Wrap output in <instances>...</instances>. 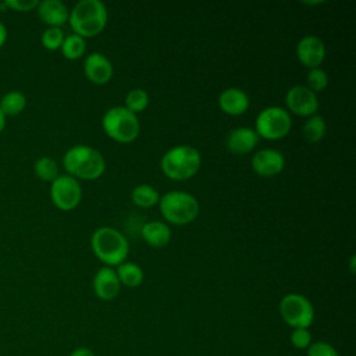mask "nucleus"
Segmentation results:
<instances>
[{
  "instance_id": "nucleus-8",
  "label": "nucleus",
  "mask_w": 356,
  "mask_h": 356,
  "mask_svg": "<svg viewBox=\"0 0 356 356\" xmlns=\"http://www.w3.org/2000/svg\"><path fill=\"white\" fill-rule=\"evenodd\" d=\"M282 320L292 328H309L314 320V307L312 302L300 293H286L278 306Z\"/></svg>"
},
{
  "instance_id": "nucleus-17",
  "label": "nucleus",
  "mask_w": 356,
  "mask_h": 356,
  "mask_svg": "<svg viewBox=\"0 0 356 356\" xmlns=\"http://www.w3.org/2000/svg\"><path fill=\"white\" fill-rule=\"evenodd\" d=\"M250 100L245 90L227 88L218 96V107L228 115H241L249 108Z\"/></svg>"
},
{
  "instance_id": "nucleus-14",
  "label": "nucleus",
  "mask_w": 356,
  "mask_h": 356,
  "mask_svg": "<svg viewBox=\"0 0 356 356\" xmlns=\"http://www.w3.org/2000/svg\"><path fill=\"white\" fill-rule=\"evenodd\" d=\"M93 291L102 300H113L121 288L117 273L111 267H100L93 277Z\"/></svg>"
},
{
  "instance_id": "nucleus-21",
  "label": "nucleus",
  "mask_w": 356,
  "mask_h": 356,
  "mask_svg": "<svg viewBox=\"0 0 356 356\" xmlns=\"http://www.w3.org/2000/svg\"><path fill=\"white\" fill-rule=\"evenodd\" d=\"M159 192L152 185L147 184H140L135 186L131 192V200L138 207H152L159 203Z\"/></svg>"
},
{
  "instance_id": "nucleus-32",
  "label": "nucleus",
  "mask_w": 356,
  "mask_h": 356,
  "mask_svg": "<svg viewBox=\"0 0 356 356\" xmlns=\"http://www.w3.org/2000/svg\"><path fill=\"white\" fill-rule=\"evenodd\" d=\"M7 36H8V32H7V28L6 25L0 21V47H3L7 42Z\"/></svg>"
},
{
  "instance_id": "nucleus-4",
  "label": "nucleus",
  "mask_w": 356,
  "mask_h": 356,
  "mask_svg": "<svg viewBox=\"0 0 356 356\" xmlns=\"http://www.w3.org/2000/svg\"><path fill=\"white\" fill-rule=\"evenodd\" d=\"M202 156L199 150L189 145H178L168 149L160 160L164 175L174 181L192 178L200 168Z\"/></svg>"
},
{
  "instance_id": "nucleus-25",
  "label": "nucleus",
  "mask_w": 356,
  "mask_h": 356,
  "mask_svg": "<svg viewBox=\"0 0 356 356\" xmlns=\"http://www.w3.org/2000/svg\"><path fill=\"white\" fill-rule=\"evenodd\" d=\"M149 104V95L140 89V88H135L131 89L127 96H125V108L129 110L134 114H138L140 111H143Z\"/></svg>"
},
{
  "instance_id": "nucleus-11",
  "label": "nucleus",
  "mask_w": 356,
  "mask_h": 356,
  "mask_svg": "<svg viewBox=\"0 0 356 356\" xmlns=\"http://www.w3.org/2000/svg\"><path fill=\"white\" fill-rule=\"evenodd\" d=\"M296 57L309 70L318 68L325 58V44L318 36L306 35L296 44Z\"/></svg>"
},
{
  "instance_id": "nucleus-30",
  "label": "nucleus",
  "mask_w": 356,
  "mask_h": 356,
  "mask_svg": "<svg viewBox=\"0 0 356 356\" xmlns=\"http://www.w3.org/2000/svg\"><path fill=\"white\" fill-rule=\"evenodd\" d=\"M39 1L38 0H4L0 3L1 8H8L18 13H26L36 10Z\"/></svg>"
},
{
  "instance_id": "nucleus-5",
  "label": "nucleus",
  "mask_w": 356,
  "mask_h": 356,
  "mask_svg": "<svg viewBox=\"0 0 356 356\" xmlns=\"http://www.w3.org/2000/svg\"><path fill=\"white\" fill-rule=\"evenodd\" d=\"M159 209L167 222L186 225L192 222L200 210L197 199L184 191H170L159 199Z\"/></svg>"
},
{
  "instance_id": "nucleus-16",
  "label": "nucleus",
  "mask_w": 356,
  "mask_h": 356,
  "mask_svg": "<svg viewBox=\"0 0 356 356\" xmlns=\"http://www.w3.org/2000/svg\"><path fill=\"white\" fill-rule=\"evenodd\" d=\"M38 17L49 26L61 28L65 22H68L70 10L60 0H43L39 1L36 7Z\"/></svg>"
},
{
  "instance_id": "nucleus-12",
  "label": "nucleus",
  "mask_w": 356,
  "mask_h": 356,
  "mask_svg": "<svg viewBox=\"0 0 356 356\" xmlns=\"http://www.w3.org/2000/svg\"><path fill=\"white\" fill-rule=\"evenodd\" d=\"M253 171L260 177H274L284 170L285 157L277 149H261L252 156Z\"/></svg>"
},
{
  "instance_id": "nucleus-22",
  "label": "nucleus",
  "mask_w": 356,
  "mask_h": 356,
  "mask_svg": "<svg viewBox=\"0 0 356 356\" xmlns=\"http://www.w3.org/2000/svg\"><path fill=\"white\" fill-rule=\"evenodd\" d=\"M325 135V120L318 115H310L303 124V136L309 143L320 142Z\"/></svg>"
},
{
  "instance_id": "nucleus-10",
  "label": "nucleus",
  "mask_w": 356,
  "mask_h": 356,
  "mask_svg": "<svg viewBox=\"0 0 356 356\" xmlns=\"http://www.w3.org/2000/svg\"><path fill=\"white\" fill-rule=\"evenodd\" d=\"M285 103L291 113L300 117L314 115L318 110L317 95L307 86L302 85H295L288 89L285 95Z\"/></svg>"
},
{
  "instance_id": "nucleus-18",
  "label": "nucleus",
  "mask_w": 356,
  "mask_h": 356,
  "mask_svg": "<svg viewBox=\"0 0 356 356\" xmlns=\"http://www.w3.org/2000/svg\"><path fill=\"white\" fill-rule=\"evenodd\" d=\"M143 239L153 248H163L171 239V229L163 221H149L142 227Z\"/></svg>"
},
{
  "instance_id": "nucleus-15",
  "label": "nucleus",
  "mask_w": 356,
  "mask_h": 356,
  "mask_svg": "<svg viewBox=\"0 0 356 356\" xmlns=\"http://www.w3.org/2000/svg\"><path fill=\"white\" fill-rule=\"evenodd\" d=\"M257 140L259 136L254 129L248 127H239L228 132L225 146L232 154H246L254 149Z\"/></svg>"
},
{
  "instance_id": "nucleus-33",
  "label": "nucleus",
  "mask_w": 356,
  "mask_h": 356,
  "mask_svg": "<svg viewBox=\"0 0 356 356\" xmlns=\"http://www.w3.org/2000/svg\"><path fill=\"white\" fill-rule=\"evenodd\" d=\"M6 128V117L3 115V113L0 111V134L3 132V129Z\"/></svg>"
},
{
  "instance_id": "nucleus-28",
  "label": "nucleus",
  "mask_w": 356,
  "mask_h": 356,
  "mask_svg": "<svg viewBox=\"0 0 356 356\" xmlns=\"http://www.w3.org/2000/svg\"><path fill=\"white\" fill-rule=\"evenodd\" d=\"M291 343L296 349H307L310 346L312 341V332L309 328H293L291 332Z\"/></svg>"
},
{
  "instance_id": "nucleus-27",
  "label": "nucleus",
  "mask_w": 356,
  "mask_h": 356,
  "mask_svg": "<svg viewBox=\"0 0 356 356\" xmlns=\"http://www.w3.org/2000/svg\"><path fill=\"white\" fill-rule=\"evenodd\" d=\"M306 79H307V88L314 93L324 90L328 85V75L321 68L309 70Z\"/></svg>"
},
{
  "instance_id": "nucleus-6",
  "label": "nucleus",
  "mask_w": 356,
  "mask_h": 356,
  "mask_svg": "<svg viewBox=\"0 0 356 356\" xmlns=\"http://www.w3.org/2000/svg\"><path fill=\"white\" fill-rule=\"evenodd\" d=\"M102 127L108 138L121 143L132 142L138 138L140 131L138 115L127 110L124 106H114L108 108L102 118Z\"/></svg>"
},
{
  "instance_id": "nucleus-35",
  "label": "nucleus",
  "mask_w": 356,
  "mask_h": 356,
  "mask_svg": "<svg viewBox=\"0 0 356 356\" xmlns=\"http://www.w3.org/2000/svg\"><path fill=\"white\" fill-rule=\"evenodd\" d=\"M353 266H355V256L350 257V270H352V273H353Z\"/></svg>"
},
{
  "instance_id": "nucleus-31",
  "label": "nucleus",
  "mask_w": 356,
  "mask_h": 356,
  "mask_svg": "<svg viewBox=\"0 0 356 356\" xmlns=\"http://www.w3.org/2000/svg\"><path fill=\"white\" fill-rule=\"evenodd\" d=\"M68 356H96L93 353V350L90 348H86V346H79L76 349H74Z\"/></svg>"
},
{
  "instance_id": "nucleus-7",
  "label": "nucleus",
  "mask_w": 356,
  "mask_h": 356,
  "mask_svg": "<svg viewBox=\"0 0 356 356\" xmlns=\"http://www.w3.org/2000/svg\"><path fill=\"white\" fill-rule=\"evenodd\" d=\"M292 120L289 113L278 106L263 108L254 122V132L267 140H277L286 136L291 131Z\"/></svg>"
},
{
  "instance_id": "nucleus-13",
  "label": "nucleus",
  "mask_w": 356,
  "mask_h": 356,
  "mask_svg": "<svg viewBox=\"0 0 356 356\" xmlns=\"http://www.w3.org/2000/svg\"><path fill=\"white\" fill-rule=\"evenodd\" d=\"M113 71L111 61L102 53L93 51L88 54L83 61L85 76L96 85L107 83L113 76Z\"/></svg>"
},
{
  "instance_id": "nucleus-26",
  "label": "nucleus",
  "mask_w": 356,
  "mask_h": 356,
  "mask_svg": "<svg viewBox=\"0 0 356 356\" xmlns=\"http://www.w3.org/2000/svg\"><path fill=\"white\" fill-rule=\"evenodd\" d=\"M64 38H65V35H64L61 28L49 26L42 32L40 42H42V46L44 49H47L50 51H54V50H58L61 47Z\"/></svg>"
},
{
  "instance_id": "nucleus-23",
  "label": "nucleus",
  "mask_w": 356,
  "mask_h": 356,
  "mask_svg": "<svg viewBox=\"0 0 356 356\" xmlns=\"http://www.w3.org/2000/svg\"><path fill=\"white\" fill-rule=\"evenodd\" d=\"M60 50L67 60H78L81 56H83V53L86 50L85 39L75 33L67 35L63 40Z\"/></svg>"
},
{
  "instance_id": "nucleus-34",
  "label": "nucleus",
  "mask_w": 356,
  "mask_h": 356,
  "mask_svg": "<svg viewBox=\"0 0 356 356\" xmlns=\"http://www.w3.org/2000/svg\"><path fill=\"white\" fill-rule=\"evenodd\" d=\"M323 1L321 0H318V1H303V4H306V6H316V4H321Z\"/></svg>"
},
{
  "instance_id": "nucleus-29",
  "label": "nucleus",
  "mask_w": 356,
  "mask_h": 356,
  "mask_svg": "<svg viewBox=\"0 0 356 356\" xmlns=\"http://www.w3.org/2000/svg\"><path fill=\"white\" fill-rule=\"evenodd\" d=\"M306 356H339L338 350L325 341L312 342L306 349Z\"/></svg>"
},
{
  "instance_id": "nucleus-19",
  "label": "nucleus",
  "mask_w": 356,
  "mask_h": 356,
  "mask_svg": "<svg viewBox=\"0 0 356 356\" xmlns=\"http://www.w3.org/2000/svg\"><path fill=\"white\" fill-rule=\"evenodd\" d=\"M26 107V96L19 90H10L0 99V111L3 115L14 117L21 114Z\"/></svg>"
},
{
  "instance_id": "nucleus-3",
  "label": "nucleus",
  "mask_w": 356,
  "mask_h": 356,
  "mask_svg": "<svg viewBox=\"0 0 356 356\" xmlns=\"http://www.w3.org/2000/svg\"><path fill=\"white\" fill-rule=\"evenodd\" d=\"M90 248L95 256L107 267L124 263L129 252L127 238L111 227L96 228L90 236Z\"/></svg>"
},
{
  "instance_id": "nucleus-1",
  "label": "nucleus",
  "mask_w": 356,
  "mask_h": 356,
  "mask_svg": "<svg viewBox=\"0 0 356 356\" xmlns=\"http://www.w3.org/2000/svg\"><path fill=\"white\" fill-rule=\"evenodd\" d=\"M108 13L100 0H81L68 15L72 32L81 38H93L99 35L107 24Z\"/></svg>"
},
{
  "instance_id": "nucleus-2",
  "label": "nucleus",
  "mask_w": 356,
  "mask_h": 356,
  "mask_svg": "<svg viewBox=\"0 0 356 356\" xmlns=\"http://www.w3.org/2000/svg\"><path fill=\"white\" fill-rule=\"evenodd\" d=\"M63 167L75 179H96L104 172L106 161L99 150L88 145H74L64 153Z\"/></svg>"
},
{
  "instance_id": "nucleus-20",
  "label": "nucleus",
  "mask_w": 356,
  "mask_h": 356,
  "mask_svg": "<svg viewBox=\"0 0 356 356\" xmlns=\"http://www.w3.org/2000/svg\"><path fill=\"white\" fill-rule=\"evenodd\" d=\"M117 277L120 280V284L135 288L142 284L143 281V270L139 264L132 261H124L120 266H117Z\"/></svg>"
},
{
  "instance_id": "nucleus-24",
  "label": "nucleus",
  "mask_w": 356,
  "mask_h": 356,
  "mask_svg": "<svg viewBox=\"0 0 356 356\" xmlns=\"http://www.w3.org/2000/svg\"><path fill=\"white\" fill-rule=\"evenodd\" d=\"M33 171L35 175L44 182H53L60 174H58V165L56 163V160H53L51 157H39L35 164H33Z\"/></svg>"
},
{
  "instance_id": "nucleus-9",
  "label": "nucleus",
  "mask_w": 356,
  "mask_h": 356,
  "mask_svg": "<svg viewBox=\"0 0 356 356\" xmlns=\"http://www.w3.org/2000/svg\"><path fill=\"white\" fill-rule=\"evenodd\" d=\"M50 199L57 209L70 211L75 209L82 199L81 184L68 174L58 175L50 184Z\"/></svg>"
}]
</instances>
